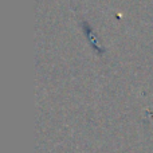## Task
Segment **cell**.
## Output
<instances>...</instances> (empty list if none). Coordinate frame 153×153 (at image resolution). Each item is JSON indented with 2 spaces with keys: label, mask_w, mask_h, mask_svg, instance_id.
Wrapping results in <instances>:
<instances>
[{
  "label": "cell",
  "mask_w": 153,
  "mask_h": 153,
  "mask_svg": "<svg viewBox=\"0 0 153 153\" xmlns=\"http://www.w3.org/2000/svg\"><path fill=\"white\" fill-rule=\"evenodd\" d=\"M82 28H83V32H85V35H86V38L90 40V43L94 46L95 50H101V48H100V42H98V39L95 38L94 31L91 30L90 24L87 23L86 20H82Z\"/></svg>",
  "instance_id": "obj_1"
}]
</instances>
